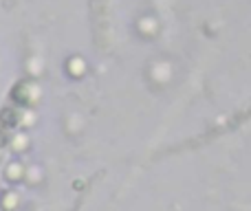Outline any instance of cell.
I'll list each match as a JSON object with an SVG mask.
<instances>
[{"label":"cell","instance_id":"1","mask_svg":"<svg viewBox=\"0 0 251 211\" xmlns=\"http://www.w3.org/2000/svg\"><path fill=\"white\" fill-rule=\"evenodd\" d=\"M0 123H2L4 128L18 125V110L16 108H2V110H0Z\"/></svg>","mask_w":251,"mask_h":211},{"label":"cell","instance_id":"3","mask_svg":"<svg viewBox=\"0 0 251 211\" xmlns=\"http://www.w3.org/2000/svg\"><path fill=\"white\" fill-rule=\"evenodd\" d=\"M2 145H7V134L0 130V147H2Z\"/></svg>","mask_w":251,"mask_h":211},{"label":"cell","instance_id":"2","mask_svg":"<svg viewBox=\"0 0 251 211\" xmlns=\"http://www.w3.org/2000/svg\"><path fill=\"white\" fill-rule=\"evenodd\" d=\"M11 99L18 101L20 106H26V104H29V91H26L25 84H18V86L13 88V91H11Z\"/></svg>","mask_w":251,"mask_h":211}]
</instances>
